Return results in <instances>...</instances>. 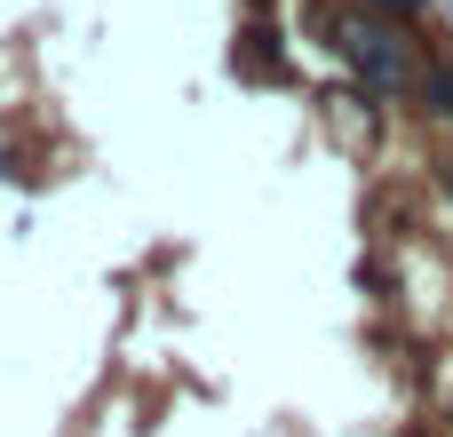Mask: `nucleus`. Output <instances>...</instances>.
<instances>
[{"mask_svg": "<svg viewBox=\"0 0 453 437\" xmlns=\"http://www.w3.org/2000/svg\"><path fill=\"white\" fill-rule=\"evenodd\" d=\"M342 40H350V56H358V72H366L374 88H406V56L390 48V32H382V24H350Z\"/></svg>", "mask_w": 453, "mask_h": 437, "instance_id": "nucleus-1", "label": "nucleus"}, {"mask_svg": "<svg viewBox=\"0 0 453 437\" xmlns=\"http://www.w3.org/2000/svg\"><path fill=\"white\" fill-rule=\"evenodd\" d=\"M231 64H247V72H255V80H279V48H271V32H263V24H255V32H247V40H239V48H231Z\"/></svg>", "mask_w": 453, "mask_h": 437, "instance_id": "nucleus-2", "label": "nucleus"}, {"mask_svg": "<svg viewBox=\"0 0 453 437\" xmlns=\"http://www.w3.org/2000/svg\"><path fill=\"white\" fill-rule=\"evenodd\" d=\"M382 8H398V16H414V8H422V0H382Z\"/></svg>", "mask_w": 453, "mask_h": 437, "instance_id": "nucleus-3", "label": "nucleus"}]
</instances>
